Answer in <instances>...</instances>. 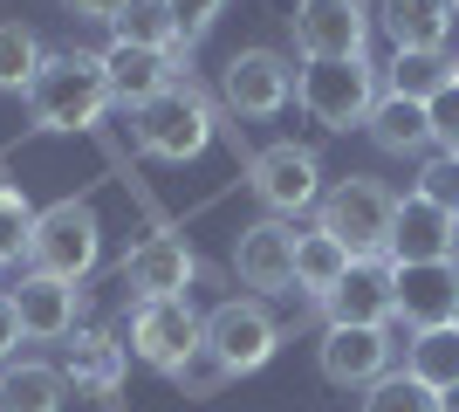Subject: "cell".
<instances>
[{
	"label": "cell",
	"mask_w": 459,
	"mask_h": 412,
	"mask_svg": "<svg viewBox=\"0 0 459 412\" xmlns=\"http://www.w3.org/2000/svg\"><path fill=\"white\" fill-rule=\"evenodd\" d=\"M21 316V337H35V344H62V337L76 330V282H56V275H21L14 289H7Z\"/></svg>",
	"instance_id": "obj_15"
},
{
	"label": "cell",
	"mask_w": 459,
	"mask_h": 412,
	"mask_svg": "<svg viewBox=\"0 0 459 412\" xmlns=\"http://www.w3.org/2000/svg\"><path fill=\"white\" fill-rule=\"evenodd\" d=\"M364 412H439V392L419 385L411 372H384L377 385L364 392Z\"/></svg>",
	"instance_id": "obj_28"
},
{
	"label": "cell",
	"mask_w": 459,
	"mask_h": 412,
	"mask_svg": "<svg viewBox=\"0 0 459 412\" xmlns=\"http://www.w3.org/2000/svg\"><path fill=\"white\" fill-rule=\"evenodd\" d=\"M453 323H459V310H453Z\"/></svg>",
	"instance_id": "obj_38"
},
{
	"label": "cell",
	"mask_w": 459,
	"mask_h": 412,
	"mask_svg": "<svg viewBox=\"0 0 459 412\" xmlns=\"http://www.w3.org/2000/svg\"><path fill=\"white\" fill-rule=\"evenodd\" d=\"M453 158H459V152H453Z\"/></svg>",
	"instance_id": "obj_40"
},
{
	"label": "cell",
	"mask_w": 459,
	"mask_h": 412,
	"mask_svg": "<svg viewBox=\"0 0 459 412\" xmlns=\"http://www.w3.org/2000/svg\"><path fill=\"white\" fill-rule=\"evenodd\" d=\"M206 351L220 357L233 378H247V372H261V364L281 351V323L268 316L261 295H227V302L206 316Z\"/></svg>",
	"instance_id": "obj_7"
},
{
	"label": "cell",
	"mask_w": 459,
	"mask_h": 412,
	"mask_svg": "<svg viewBox=\"0 0 459 412\" xmlns=\"http://www.w3.org/2000/svg\"><path fill=\"white\" fill-rule=\"evenodd\" d=\"M329 323H391V255L350 261V275L329 289Z\"/></svg>",
	"instance_id": "obj_19"
},
{
	"label": "cell",
	"mask_w": 459,
	"mask_h": 412,
	"mask_svg": "<svg viewBox=\"0 0 459 412\" xmlns=\"http://www.w3.org/2000/svg\"><path fill=\"white\" fill-rule=\"evenodd\" d=\"M137 145H144L158 165H192V158L212 145V103L199 97L186 76L165 83L152 103H137Z\"/></svg>",
	"instance_id": "obj_5"
},
{
	"label": "cell",
	"mask_w": 459,
	"mask_h": 412,
	"mask_svg": "<svg viewBox=\"0 0 459 412\" xmlns=\"http://www.w3.org/2000/svg\"><path fill=\"white\" fill-rule=\"evenodd\" d=\"M14 344H21V316H14V302L0 295V364L14 357Z\"/></svg>",
	"instance_id": "obj_34"
},
{
	"label": "cell",
	"mask_w": 459,
	"mask_h": 412,
	"mask_svg": "<svg viewBox=\"0 0 459 412\" xmlns=\"http://www.w3.org/2000/svg\"><path fill=\"white\" fill-rule=\"evenodd\" d=\"M62 399H69V378L56 372V364H7L0 372V412H62Z\"/></svg>",
	"instance_id": "obj_24"
},
{
	"label": "cell",
	"mask_w": 459,
	"mask_h": 412,
	"mask_svg": "<svg viewBox=\"0 0 459 412\" xmlns=\"http://www.w3.org/2000/svg\"><path fill=\"white\" fill-rule=\"evenodd\" d=\"M117 41H131V48H158V56H172L186 69V41H178V21H172V0H124V14L110 21Z\"/></svg>",
	"instance_id": "obj_21"
},
{
	"label": "cell",
	"mask_w": 459,
	"mask_h": 412,
	"mask_svg": "<svg viewBox=\"0 0 459 412\" xmlns=\"http://www.w3.org/2000/svg\"><path fill=\"white\" fill-rule=\"evenodd\" d=\"M459 310V261H391V323L404 330H439Z\"/></svg>",
	"instance_id": "obj_12"
},
{
	"label": "cell",
	"mask_w": 459,
	"mask_h": 412,
	"mask_svg": "<svg viewBox=\"0 0 459 412\" xmlns=\"http://www.w3.org/2000/svg\"><path fill=\"white\" fill-rule=\"evenodd\" d=\"M165 378H172V385H178L186 399H220V392L233 385V372H227V364H220V357L206 351V344H199V351H186V357H178V364H172Z\"/></svg>",
	"instance_id": "obj_29"
},
{
	"label": "cell",
	"mask_w": 459,
	"mask_h": 412,
	"mask_svg": "<svg viewBox=\"0 0 459 412\" xmlns=\"http://www.w3.org/2000/svg\"><path fill=\"white\" fill-rule=\"evenodd\" d=\"M103 255V220L90 199H56L35 214L28 234V275H56V282H82Z\"/></svg>",
	"instance_id": "obj_3"
},
{
	"label": "cell",
	"mask_w": 459,
	"mask_h": 412,
	"mask_svg": "<svg viewBox=\"0 0 459 412\" xmlns=\"http://www.w3.org/2000/svg\"><path fill=\"white\" fill-rule=\"evenodd\" d=\"M391 220H398V193L384 179H336L316 199V227L350 248V261H384L391 255Z\"/></svg>",
	"instance_id": "obj_2"
},
{
	"label": "cell",
	"mask_w": 459,
	"mask_h": 412,
	"mask_svg": "<svg viewBox=\"0 0 459 412\" xmlns=\"http://www.w3.org/2000/svg\"><path fill=\"white\" fill-rule=\"evenodd\" d=\"M295 97V62L281 48H240V56L220 69V103L233 118H274Z\"/></svg>",
	"instance_id": "obj_11"
},
{
	"label": "cell",
	"mask_w": 459,
	"mask_h": 412,
	"mask_svg": "<svg viewBox=\"0 0 459 412\" xmlns=\"http://www.w3.org/2000/svg\"><path fill=\"white\" fill-rule=\"evenodd\" d=\"M425 110H432V145H439V152H459V83H446Z\"/></svg>",
	"instance_id": "obj_32"
},
{
	"label": "cell",
	"mask_w": 459,
	"mask_h": 412,
	"mask_svg": "<svg viewBox=\"0 0 459 412\" xmlns=\"http://www.w3.org/2000/svg\"><path fill=\"white\" fill-rule=\"evenodd\" d=\"M404 372L419 378V385H432V392H453L459 385V323L404 337Z\"/></svg>",
	"instance_id": "obj_23"
},
{
	"label": "cell",
	"mask_w": 459,
	"mask_h": 412,
	"mask_svg": "<svg viewBox=\"0 0 459 412\" xmlns=\"http://www.w3.org/2000/svg\"><path fill=\"white\" fill-rule=\"evenodd\" d=\"M206 344V316L192 310L186 295H158V302H137L131 310V357L152 364V372H172L186 351Z\"/></svg>",
	"instance_id": "obj_10"
},
{
	"label": "cell",
	"mask_w": 459,
	"mask_h": 412,
	"mask_svg": "<svg viewBox=\"0 0 459 412\" xmlns=\"http://www.w3.org/2000/svg\"><path fill=\"white\" fill-rule=\"evenodd\" d=\"M419 199H432L439 214L459 220V158H453V152H432V158L419 165Z\"/></svg>",
	"instance_id": "obj_31"
},
{
	"label": "cell",
	"mask_w": 459,
	"mask_h": 412,
	"mask_svg": "<svg viewBox=\"0 0 459 412\" xmlns=\"http://www.w3.org/2000/svg\"><path fill=\"white\" fill-rule=\"evenodd\" d=\"M350 275V248L336 234H323V227H308V234H295V289L316 295V302H329V289Z\"/></svg>",
	"instance_id": "obj_22"
},
{
	"label": "cell",
	"mask_w": 459,
	"mask_h": 412,
	"mask_svg": "<svg viewBox=\"0 0 459 412\" xmlns=\"http://www.w3.org/2000/svg\"><path fill=\"white\" fill-rule=\"evenodd\" d=\"M199 275V255H192L178 234H152L124 255V289L137 302H158V295H186V282Z\"/></svg>",
	"instance_id": "obj_14"
},
{
	"label": "cell",
	"mask_w": 459,
	"mask_h": 412,
	"mask_svg": "<svg viewBox=\"0 0 459 412\" xmlns=\"http://www.w3.org/2000/svg\"><path fill=\"white\" fill-rule=\"evenodd\" d=\"M69 7H76L82 21H117L124 14V0H69Z\"/></svg>",
	"instance_id": "obj_35"
},
{
	"label": "cell",
	"mask_w": 459,
	"mask_h": 412,
	"mask_svg": "<svg viewBox=\"0 0 459 412\" xmlns=\"http://www.w3.org/2000/svg\"><path fill=\"white\" fill-rule=\"evenodd\" d=\"M453 14V0H370V21L391 35V48H446Z\"/></svg>",
	"instance_id": "obj_18"
},
{
	"label": "cell",
	"mask_w": 459,
	"mask_h": 412,
	"mask_svg": "<svg viewBox=\"0 0 459 412\" xmlns=\"http://www.w3.org/2000/svg\"><path fill=\"white\" fill-rule=\"evenodd\" d=\"M295 103H302L323 131H357V124H370V110H377V62L370 56L302 62V69H295Z\"/></svg>",
	"instance_id": "obj_4"
},
{
	"label": "cell",
	"mask_w": 459,
	"mask_h": 412,
	"mask_svg": "<svg viewBox=\"0 0 459 412\" xmlns=\"http://www.w3.org/2000/svg\"><path fill=\"white\" fill-rule=\"evenodd\" d=\"M233 268L254 295H288L295 289V227L288 220H254L240 227V248H233Z\"/></svg>",
	"instance_id": "obj_13"
},
{
	"label": "cell",
	"mask_w": 459,
	"mask_h": 412,
	"mask_svg": "<svg viewBox=\"0 0 459 412\" xmlns=\"http://www.w3.org/2000/svg\"><path fill=\"white\" fill-rule=\"evenodd\" d=\"M220 14H227V0H172V21H178V41H186V48L206 35Z\"/></svg>",
	"instance_id": "obj_33"
},
{
	"label": "cell",
	"mask_w": 459,
	"mask_h": 412,
	"mask_svg": "<svg viewBox=\"0 0 459 412\" xmlns=\"http://www.w3.org/2000/svg\"><path fill=\"white\" fill-rule=\"evenodd\" d=\"M446 83H453V56H446V48H398V56H391V97L432 103Z\"/></svg>",
	"instance_id": "obj_25"
},
{
	"label": "cell",
	"mask_w": 459,
	"mask_h": 412,
	"mask_svg": "<svg viewBox=\"0 0 459 412\" xmlns=\"http://www.w3.org/2000/svg\"><path fill=\"white\" fill-rule=\"evenodd\" d=\"M41 56H48V48L35 41L28 21H0V90H14V97H21V90L35 83Z\"/></svg>",
	"instance_id": "obj_27"
},
{
	"label": "cell",
	"mask_w": 459,
	"mask_h": 412,
	"mask_svg": "<svg viewBox=\"0 0 459 412\" xmlns=\"http://www.w3.org/2000/svg\"><path fill=\"white\" fill-rule=\"evenodd\" d=\"M288 28L302 62H357L370 48V0H295Z\"/></svg>",
	"instance_id": "obj_8"
},
{
	"label": "cell",
	"mask_w": 459,
	"mask_h": 412,
	"mask_svg": "<svg viewBox=\"0 0 459 412\" xmlns=\"http://www.w3.org/2000/svg\"><path fill=\"white\" fill-rule=\"evenodd\" d=\"M439 412H459V385H453V392H439Z\"/></svg>",
	"instance_id": "obj_36"
},
{
	"label": "cell",
	"mask_w": 459,
	"mask_h": 412,
	"mask_svg": "<svg viewBox=\"0 0 459 412\" xmlns=\"http://www.w3.org/2000/svg\"><path fill=\"white\" fill-rule=\"evenodd\" d=\"M103 76H110V103L137 110V103H152L165 83H178V62L158 56V48H131V41L110 35V48H103Z\"/></svg>",
	"instance_id": "obj_17"
},
{
	"label": "cell",
	"mask_w": 459,
	"mask_h": 412,
	"mask_svg": "<svg viewBox=\"0 0 459 412\" xmlns=\"http://www.w3.org/2000/svg\"><path fill=\"white\" fill-rule=\"evenodd\" d=\"M247 186H254V199L268 206V220H295L323 199V165H316L308 145H268V152H254Z\"/></svg>",
	"instance_id": "obj_9"
},
{
	"label": "cell",
	"mask_w": 459,
	"mask_h": 412,
	"mask_svg": "<svg viewBox=\"0 0 459 412\" xmlns=\"http://www.w3.org/2000/svg\"><path fill=\"white\" fill-rule=\"evenodd\" d=\"M453 241H459V220L439 214L432 199H398V220H391V261H453Z\"/></svg>",
	"instance_id": "obj_16"
},
{
	"label": "cell",
	"mask_w": 459,
	"mask_h": 412,
	"mask_svg": "<svg viewBox=\"0 0 459 412\" xmlns=\"http://www.w3.org/2000/svg\"><path fill=\"white\" fill-rule=\"evenodd\" d=\"M453 83H459V56H453Z\"/></svg>",
	"instance_id": "obj_37"
},
{
	"label": "cell",
	"mask_w": 459,
	"mask_h": 412,
	"mask_svg": "<svg viewBox=\"0 0 459 412\" xmlns=\"http://www.w3.org/2000/svg\"><path fill=\"white\" fill-rule=\"evenodd\" d=\"M453 7H459V0H453Z\"/></svg>",
	"instance_id": "obj_39"
},
{
	"label": "cell",
	"mask_w": 459,
	"mask_h": 412,
	"mask_svg": "<svg viewBox=\"0 0 459 412\" xmlns=\"http://www.w3.org/2000/svg\"><path fill=\"white\" fill-rule=\"evenodd\" d=\"M364 131H370V145H377V152H391V158L432 152V110H425V103H411V97H391V90L377 97V110H370Z\"/></svg>",
	"instance_id": "obj_20"
},
{
	"label": "cell",
	"mask_w": 459,
	"mask_h": 412,
	"mask_svg": "<svg viewBox=\"0 0 459 412\" xmlns=\"http://www.w3.org/2000/svg\"><path fill=\"white\" fill-rule=\"evenodd\" d=\"M28 234H35V206H28L14 186H0V268H7V261H28Z\"/></svg>",
	"instance_id": "obj_30"
},
{
	"label": "cell",
	"mask_w": 459,
	"mask_h": 412,
	"mask_svg": "<svg viewBox=\"0 0 459 412\" xmlns=\"http://www.w3.org/2000/svg\"><path fill=\"white\" fill-rule=\"evenodd\" d=\"M69 385H76V392H117V378H124V351H117L110 337H76V357H69Z\"/></svg>",
	"instance_id": "obj_26"
},
{
	"label": "cell",
	"mask_w": 459,
	"mask_h": 412,
	"mask_svg": "<svg viewBox=\"0 0 459 412\" xmlns=\"http://www.w3.org/2000/svg\"><path fill=\"white\" fill-rule=\"evenodd\" d=\"M35 131H90L103 110H110V76H103V56H82V48H62V56H41L35 83L21 90Z\"/></svg>",
	"instance_id": "obj_1"
},
{
	"label": "cell",
	"mask_w": 459,
	"mask_h": 412,
	"mask_svg": "<svg viewBox=\"0 0 459 412\" xmlns=\"http://www.w3.org/2000/svg\"><path fill=\"white\" fill-rule=\"evenodd\" d=\"M398 330L404 323H329L323 344H316V372L336 392H370L398 357Z\"/></svg>",
	"instance_id": "obj_6"
}]
</instances>
